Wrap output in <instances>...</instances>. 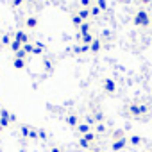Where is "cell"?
I'll return each instance as SVG.
<instances>
[{
    "instance_id": "obj_24",
    "label": "cell",
    "mask_w": 152,
    "mask_h": 152,
    "mask_svg": "<svg viewBox=\"0 0 152 152\" xmlns=\"http://www.w3.org/2000/svg\"><path fill=\"white\" fill-rule=\"evenodd\" d=\"M81 6H83V9H88L93 6V0H81Z\"/></svg>"
},
{
    "instance_id": "obj_19",
    "label": "cell",
    "mask_w": 152,
    "mask_h": 152,
    "mask_svg": "<svg viewBox=\"0 0 152 152\" xmlns=\"http://www.w3.org/2000/svg\"><path fill=\"white\" fill-rule=\"evenodd\" d=\"M43 48H45V45H43V43H38V45H34V50H32V54H34V56H39V54L43 52Z\"/></svg>"
},
{
    "instance_id": "obj_16",
    "label": "cell",
    "mask_w": 152,
    "mask_h": 152,
    "mask_svg": "<svg viewBox=\"0 0 152 152\" xmlns=\"http://www.w3.org/2000/svg\"><path fill=\"white\" fill-rule=\"evenodd\" d=\"M90 13H91V16H93V18H97V16H100V13H102V11H100V7H99L97 4H93V6L90 7Z\"/></svg>"
},
{
    "instance_id": "obj_9",
    "label": "cell",
    "mask_w": 152,
    "mask_h": 152,
    "mask_svg": "<svg viewBox=\"0 0 152 152\" xmlns=\"http://www.w3.org/2000/svg\"><path fill=\"white\" fill-rule=\"evenodd\" d=\"M66 124H68V125H72V127H77V125H79L77 115H68V116H66Z\"/></svg>"
},
{
    "instance_id": "obj_2",
    "label": "cell",
    "mask_w": 152,
    "mask_h": 152,
    "mask_svg": "<svg viewBox=\"0 0 152 152\" xmlns=\"http://www.w3.org/2000/svg\"><path fill=\"white\" fill-rule=\"evenodd\" d=\"M127 111H129L131 116H134V118H141L143 115H147V106H145V104H138V102H134V104L129 106Z\"/></svg>"
},
{
    "instance_id": "obj_18",
    "label": "cell",
    "mask_w": 152,
    "mask_h": 152,
    "mask_svg": "<svg viewBox=\"0 0 152 152\" xmlns=\"http://www.w3.org/2000/svg\"><path fill=\"white\" fill-rule=\"evenodd\" d=\"M79 147H81V148H91V143H90L84 136H81V138H79Z\"/></svg>"
},
{
    "instance_id": "obj_5",
    "label": "cell",
    "mask_w": 152,
    "mask_h": 152,
    "mask_svg": "<svg viewBox=\"0 0 152 152\" xmlns=\"http://www.w3.org/2000/svg\"><path fill=\"white\" fill-rule=\"evenodd\" d=\"M104 91L109 93V95H113V93L116 91V83H115L113 79H106V81H104Z\"/></svg>"
},
{
    "instance_id": "obj_14",
    "label": "cell",
    "mask_w": 152,
    "mask_h": 152,
    "mask_svg": "<svg viewBox=\"0 0 152 152\" xmlns=\"http://www.w3.org/2000/svg\"><path fill=\"white\" fill-rule=\"evenodd\" d=\"M93 39H95V38H93L91 34H84V36H81V43H83V45H88V47L93 43Z\"/></svg>"
},
{
    "instance_id": "obj_33",
    "label": "cell",
    "mask_w": 152,
    "mask_h": 152,
    "mask_svg": "<svg viewBox=\"0 0 152 152\" xmlns=\"http://www.w3.org/2000/svg\"><path fill=\"white\" fill-rule=\"evenodd\" d=\"M38 136H39L41 140H45V138H47V132H45V131H38Z\"/></svg>"
},
{
    "instance_id": "obj_3",
    "label": "cell",
    "mask_w": 152,
    "mask_h": 152,
    "mask_svg": "<svg viewBox=\"0 0 152 152\" xmlns=\"http://www.w3.org/2000/svg\"><path fill=\"white\" fill-rule=\"evenodd\" d=\"M11 125V113L7 109H0V127L7 129Z\"/></svg>"
},
{
    "instance_id": "obj_7",
    "label": "cell",
    "mask_w": 152,
    "mask_h": 152,
    "mask_svg": "<svg viewBox=\"0 0 152 152\" xmlns=\"http://www.w3.org/2000/svg\"><path fill=\"white\" fill-rule=\"evenodd\" d=\"M38 23H39V20H38L36 16H29V18L25 20V29L32 31V29H36V27H38Z\"/></svg>"
},
{
    "instance_id": "obj_31",
    "label": "cell",
    "mask_w": 152,
    "mask_h": 152,
    "mask_svg": "<svg viewBox=\"0 0 152 152\" xmlns=\"http://www.w3.org/2000/svg\"><path fill=\"white\" fill-rule=\"evenodd\" d=\"M102 120V113H95V116H93V122H100Z\"/></svg>"
},
{
    "instance_id": "obj_10",
    "label": "cell",
    "mask_w": 152,
    "mask_h": 152,
    "mask_svg": "<svg viewBox=\"0 0 152 152\" xmlns=\"http://www.w3.org/2000/svg\"><path fill=\"white\" fill-rule=\"evenodd\" d=\"M77 16H79L83 22H86L88 18H91V13H90V9H81V11L77 13Z\"/></svg>"
},
{
    "instance_id": "obj_13",
    "label": "cell",
    "mask_w": 152,
    "mask_h": 152,
    "mask_svg": "<svg viewBox=\"0 0 152 152\" xmlns=\"http://www.w3.org/2000/svg\"><path fill=\"white\" fill-rule=\"evenodd\" d=\"M90 29H91V27H90V23H88V22H84V23H83V25L79 27V36L90 34Z\"/></svg>"
},
{
    "instance_id": "obj_4",
    "label": "cell",
    "mask_w": 152,
    "mask_h": 152,
    "mask_svg": "<svg viewBox=\"0 0 152 152\" xmlns=\"http://www.w3.org/2000/svg\"><path fill=\"white\" fill-rule=\"evenodd\" d=\"M127 143H129V140L124 136V138H118V140H115V141H113V145H111V148H113L115 152H120V150H124V148L127 147Z\"/></svg>"
},
{
    "instance_id": "obj_27",
    "label": "cell",
    "mask_w": 152,
    "mask_h": 152,
    "mask_svg": "<svg viewBox=\"0 0 152 152\" xmlns=\"http://www.w3.org/2000/svg\"><path fill=\"white\" fill-rule=\"evenodd\" d=\"M88 50H90V47H88V45H83V43L75 48V52H88Z\"/></svg>"
},
{
    "instance_id": "obj_23",
    "label": "cell",
    "mask_w": 152,
    "mask_h": 152,
    "mask_svg": "<svg viewBox=\"0 0 152 152\" xmlns=\"http://www.w3.org/2000/svg\"><path fill=\"white\" fill-rule=\"evenodd\" d=\"M0 41H2V45H11V38H9V34H4L2 38H0Z\"/></svg>"
},
{
    "instance_id": "obj_39",
    "label": "cell",
    "mask_w": 152,
    "mask_h": 152,
    "mask_svg": "<svg viewBox=\"0 0 152 152\" xmlns=\"http://www.w3.org/2000/svg\"><path fill=\"white\" fill-rule=\"evenodd\" d=\"M0 131H2V127H0Z\"/></svg>"
},
{
    "instance_id": "obj_26",
    "label": "cell",
    "mask_w": 152,
    "mask_h": 152,
    "mask_svg": "<svg viewBox=\"0 0 152 152\" xmlns=\"http://www.w3.org/2000/svg\"><path fill=\"white\" fill-rule=\"evenodd\" d=\"M97 6L100 7V11H106L107 9V2H106V0H97Z\"/></svg>"
},
{
    "instance_id": "obj_32",
    "label": "cell",
    "mask_w": 152,
    "mask_h": 152,
    "mask_svg": "<svg viewBox=\"0 0 152 152\" xmlns=\"http://www.w3.org/2000/svg\"><path fill=\"white\" fill-rule=\"evenodd\" d=\"M50 152H64V148H61V147H52Z\"/></svg>"
},
{
    "instance_id": "obj_20",
    "label": "cell",
    "mask_w": 152,
    "mask_h": 152,
    "mask_svg": "<svg viewBox=\"0 0 152 152\" xmlns=\"http://www.w3.org/2000/svg\"><path fill=\"white\" fill-rule=\"evenodd\" d=\"M22 50H23L25 54H32V50H34V45L29 41V43H25V45H23V48H22Z\"/></svg>"
},
{
    "instance_id": "obj_17",
    "label": "cell",
    "mask_w": 152,
    "mask_h": 152,
    "mask_svg": "<svg viewBox=\"0 0 152 152\" xmlns=\"http://www.w3.org/2000/svg\"><path fill=\"white\" fill-rule=\"evenodd\" d=\"M141 141H143V140H141V136H136V134L129 138V143H131V145H134V147H138V145H141Z\"/></svg>"
},
{
    "instance_id": "obj_29",
    "label": "cell",
    "mask_w": 152,
    "mask_h": 152,
    "mask_svg": "<svg viewBox=\"0 0 152 152\" xmlns=\"http://www.w3.org/2000/svg\"><path fill=\"white\" fill-rule=\"evenodd\" d=\"M29 138H31V140H36V138H38V131L31 127V134H29Z\"/></svg>"
},
{
    "instance_id": "obj_28",
    "label": "cell",
    "mask_w": 152,
    "mask_h": 152,
    "mask_svg": "<svg viewBox=\"0 0 152 152\" xmlns=\"http://www.w3.org/2000/svg\"><path fill=\"white\" fill-rule=\"evenodd\" d=\"M15 57H18V59H25V57H27V54H25L23 50H20V52H16V54H15Z\"/></svg>"
},
{
    "instance_id": "obj_6",
    "label": "cell",
    "mask_w": 152,
    "mask_h": 152,
    "mask_svg": "<svg viewBox=\"0 0 152 152\" xmlns=\"http://www.w3.org/2000/svg\"><path fill=\"white\" fill-rule=\"evenodd\" d=\"M15 41L22 43V45L29 43V36H27V32H25V31H16V32H15Z\"/></svg>"
},
{
    "instance_id": "obj_38",
    "label": "cell",
    "mask_w": 152,
    "mask_h": 152,
    "mask_svg": "<svg viewBox=\"0 0 152 152\" xmlns=\"http://www.w3.org/2000/svg\"><path fill=\"white\" fill-rule=\"evenodd\" d=\"M150 23H152V16H150Z\"/></svg>"
},
{
    "instance_id": "obj_36",
    "label": "cell",
    "mask_w": 152,
    "mask_h": 152,
    "mask_svg": "<svg viewBox=\"0 0 152 152\" xmlns=\"http://www.w3.org/2000/svg\"><path fill=\"white\" fill-rule=\"evenodd\" d=\"M91 152H100V150H97V148H91Z\"/></svg>"
},
{
    "instance_id": "obj_34",
    "label": "cell",
    "mask_w": 152,
    "mask_h": 152,
    "mask_svg": "<svg viewBox=\"0 0 152 152\" xmlns=\"http://www.w3.org/2000/svg\"><path fill=\"white\" fill-rule=\"evenodd\" d=\"M97 131H99V132H104V131H106V127H104L102 124H99V125H97Z\"/></svg>"
},
{
    "instance_id": "obj_1",
    "label": "cell",
    "mask_w": 152,
    "mask_h": 152,
    "mask_svg": "<svg viewBox=\"0 0 152 152\" xmlns=\"http://www.w3.org/2000/svg\"><path fill=\"white\" fill-rule=\"evenodd\" d=\"M134 25L136 27H147V25H150V15L145 9L136 11V15H134Z\"/></svg>"
},
{
    "instance_id": "obj_21",
    "label": "cell",
    "mask_w": 152,
    "mask_h": 152,
    "mask_svg": "<svg viewBox=\"0 0 152 152\" xmlns=\"http://www.w3.org/2000/svg\"><path fill=\"white\" fill-rule=\"evenodd\" d=\"M20 134H22L23 138H29V134H31V127H29V125H23V127L20 129Z\"/></svg>"
},
{
    "instance_id": "obj_35",
    "label": "cell",
    "mask_w": 152,
    "mask_h": 152,
    "mask_svg": "<svg viewBox=\"0 0 152 152\" xmlns=\"http://www.w3.org/2000/svg\"><path fill=\"white\" fill-rule=\"evenodd\" d=\"M152 0H141V4H150Z\"/></svg>"
},
{
    "instance_id": "obj_15",
    "label": "cell",
    "mask_w": 152,
    "mask_h": 152,
    "mask_svg": "<svg viewBox=\"0 0 152 152\" xmlns=\"http://www.w3.org/2000/svg\"><path fill=\"white\" fill-rule=\"evenodd\" d=\"M9 48H11V50H13V52H15V54H16V52H20V50H22V48H23V45H22V43H18V41H15V39H13V41H11V45H9Z\"/></svg>"
},
{
    "instance_id": "obj_37",
    "label": "cell",
    "mask_w": 152,
    "mask_h": 152,
    "mask_svg": "<svg viewBox=\"0 0 152 152\" xmlns=\"http://www.w3.org/2000/svg\"><path fill=\"white\" fill-rule=\"evenodd\" d=\"M2 47H4V45H2V41H0V48H2Z\"/></svg>"
},
{
    "instance_id": "obj_12",
    "label": "cell",
    "mask_w": 152,
    "mask_h": 152,
    "mask_svg": "<svg viewBox=\"0 0 152 152\" xmlns=\"http://www.w3.org/2000/svg\"><path fill=\"white\" fill-rule=\"evenodd\" d=\"M13 66H15L16 70H23V68H25V59H18V57H15V59H13Z\"/></svg>"
},
{
    "instance_id": "obj_11",
    "label": "cell",
    "mask_w": 152,
    "mask_h": 152,
    "mask_svg": "<svg viewBox=\"0 0 152 152\" xmlns=\"http://www.w3.org/2000/svg\"><path fill=\"white\" fill-rule=\"evenodd\" d=\"M100 48H102V41H100V39H93V43L90 45V50L97 54V52H99Z\"/></svg>"
},
{
    "instance_id": "obj_25",
    "label": "cell",
    "mask_w": 152,
    "mask_h": 152,
    "mask_svg": "<svg viewBox=\"0 0 152 152\" xmlns=\"http://www.w3.org/2000/svg\"><path fill=\"white\" fill-rule=\"evenodd\" d=\"M84 138H86L90 143H93V141L97 140V134H95V132H88V134H84Z\"/></svg>"
},
{
    "instance_id": "obj_22",
    "label": "cell",
    "mask_w": 152,
    "mask_h": 152,
    "mask_svg": "<svg viewBox=\"0 0 152 152\" xmlns=\"http://www.w3.org/2000/svg\"><path fill=\"white\" fill-rule=\"evenodd\" d=\"M72 22H73V25H75V27H81V25L84 23V22H83L77 15H73V16H72Z\"/></svg>"
},
{
    "instance_id": "obj_30",
    "label": "cell",
    "mask_w": 152,
    "mask_h": 152,
    "mask_svg": "<svg viewBox=\"0 0 152 152\" xmlns=\"http://www.w3.org/2000/svg\"><path fill=\"white\" fill-rule=\"evenodd\" d=\"M23 4V0H11V6L13 7H18V6H22Z\"/></svg>"
},
{
    "instance_id": "obj_8",
    "label": "cell",
    "mask_w": 152,
    "mask_h": 152,
    "mask_svg": "<svg viewBox=\"0 0 152 152\" xmlns=\"http://www.w3.org/2000/svg\"><path fill=\"white\" fill-rule=\"evenodd\" d=\"M77 131L81 132V136H84V134L91 132V127H90V124H79L77 125Z\"/></svg>"
}]
</instances>
